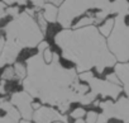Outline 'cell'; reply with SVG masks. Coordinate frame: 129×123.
I'll return each instance as SVG.
<instances>
[{
  "instance_id": "1",
  "label": "cell",
  "mask_w": 129,
  "mask_h": 123,
  "mask_svg": "<svg viewBox=\"0 0 129 123\" xmlns=\"http://www.w3.org/2000/svg\"><path fill=\"white\" fill-rule=\"evenodd\" d=\"M54 43L62 50V56L76 64L77 72L95 69L101 75L118 62L108 48L106 38L96 26L77 29L63 28L54 38Z\"/></svg>"
},
{
  "instance_id": "2",
  "label": "cell",
  "mask_w": 129,
  "mask_h": 123,
  "mask_svg": "<svg viewBox=\"0 0 129 123\" xmlns=\"http://www.w3.org/2000/svg\"><path fill=\"white\" fill-rule=\"evenodd\" d=\"M5 39L15 42L22 48H36L44 38L33 15L22 12L18 17L10 19L4 27Z\"/></svg>"
},
{
  "instance_id": "3",
  "label": "cell",
  "mask_w": 129,
  "mask_h": 123,
  "mask_svg": "<svg viewBox=\"0 0 129 123\" xmlns=\"http://www.w3.org/2000/svg\"><path fill=\"white\" fill-rule=\"evenodd\" d=\"M109 51L115 56L118 62L129 61V26L125 24L123 15H116L111 34L106 38Z\"/></svg>"
},
{
  "instance_id": "4",
  "label": "cell",
  "mask_w": 129,
  "mask_h": 123,
  "mask_svg": "<svg viewBox=\"0 0 129 123\" xmlns=\"http://www.w3.org/2000/svg\"><path fill=\"white\" fill-rule=\"evenodd\" d=\"M90 9H100L99 0H64L58 7L57 22L62 28H71L72 24Z\"/></svg>"
},
{
  "instance_id": "5",
  "label": "cell",
  "mask_w": 129,
  "mask_h": 123,
  "mask_svg": "<svg viewBox=\"0 0 129 123\" xmlns=\"http://www.w3.org/2000/svg\"><path fill=\"white\" fill-rule=\"evenodd\" d=\"M89 85L91 91H94L95 94H98V96H101L104 99H118L123 91L121 85L110 83L106 79H99L96 76L89 81Z\"/></svg>"
},
{
  "instance_id": "6",
  "label": "cell",
  "mask_w": 129,
  "mask_h": 123,
  "mask_svg": "<svg viewBox=\"0 0 129 123\" xmlns=\"http://www.w3.org/2000/svg\"><path fill=\"white\" fill-rule=\"evenodd\" d=\"M10 102L17 107V109L19 110L20 115L23 119H27V120H30L33 119V113H34V109H33V96L23 90V91H17L12 95L10 98Z\"/></svg>"
},
{
  "instance_id": "7",
  "label": "cell",
  "mask_w": 129,
  "mask_h": 123,
  "mask_svg": "<svg viewBox=\"0 0 129 123\" xmlns=\"http://www.w3.org/2000/svg\"><path fill=\"white\" fill-rule=\"evenodd\" d=\"M34 123H54V122H63L67 123V117L62 114L58 109L49 107V105H41L33 113Z\"/></svg>"
},
{
  "instance_id": "8",
  "label": "cell",
  "mask_w": 129,
  "mask_h": 123,
  "mask_svg": "<svg viewBox=\"0 0 129 123\" xmlns=\"http://www.w3.org/2000/svg\"><path fill=\"white\" fill-rule=\"evenodd\" d=\"M113 118H118L124 123L129 122V98L121 96L116 99L113 104Z\"/></svg>"
},
{
  "instance_id": "9",
  "label": "cell",
  "mask_w": 129,
  "mask_h": 123,
  "mask_svg": "<svg viewBox=\"0 0 129 123\" xmlns=\"http://www.w3.org/2000/svg\"><path fill=\"white\" fill-rule=\"evenodd\" d=\"M0 108L5 112V115L0 118V123H19L20 122L22 115L12 102L0 100Z\"/></svg>"
},
{
  "instance_id": "10",
  "label": "cell",
  "mask_w": 129,
  "mask_h": 123,
  "mask_svg": "<svg viewBox=\"0 0 129 123\" xmlns=\"http://www.w3.org/2000/svg\"><path fill=\"white\" fill-rule=\"evenodd\" d=\"M42 14L48 23H56L58 19V7L51 3H46L42 8Z\"/></svg>"
},
{
  "instance_id": "11",
  "label": "cell",
  "mask_w": 129,
  "mask_h": 123,
  "mask_svg": "<svg viewBox=\"0 0 129 123\" xmlns=\"http://www.w3.org/2000/svg\"><path fill=\"white\" fill-rule=\"evenodd\" d=\"M115 19H116V15H110V17H108L103 23H100V24L98 26L99 32H100L105 38H108V37L111 34V32H113V29H114V26H115Z\"/></svg>"
},
{
  "instance_id": "12",
  "label": "cell",
  "mask_w": 129,
  "mask_h": 123,
  "mask_svg": "<svg viewBox=\"0 0 129 123\" xmlns=\"http://www.w3.org/2000/svg\"><path fill=\"white\" fill-rule=\"evenodd\" d=\"M14 71H15V78L18 80H24L28 75V70H27V65L22 64V62H17L14 64Z\"/></svg>"
},
{
  "instance_id": "13",
  "label": "cell",
  "mask_w": 129,
  "mask_h": 123,
  "mask_svg": "<svg viewBox=\"0 0 129 123\" xmlns=\"http://www.w3.org/2000/svg\"><path fill=\"white\" fill-rule=\"evenodd\" d=\"M36 20H37V23H38V26H39V28L42 29V32L44 33L46 31H47V27H48V22L46 20V18L43 17V14H42V12H37L36 13Z\"/></svg>"
},
{
  "instance_id": "14",
  "label": "cell",
  "mask_w": 129,
  "mask_h": 123,
  "mask_svg": "<svg viewBox=\"0 0 129 123\" xmlns=\"http://www.w3.org/2000/svg\"><path fill=\"white\" fill-rule=\"evenodd\" d=\"M86 113H87V112H86L82 107H77V108H75V109H72V110L70 112V117L74 118V119H80V118L86 117Z\"/></svg>"
},
{
  "instance_id": "15",
  "label": "cell",
  "mask_w": 129,
  "mask_h": 123,
  "mask_svg": "<svg viewBox=\"0 0 129 123\" xmlns=\"http://www.w3.org/2000/svg\"><path fill=\"white\" fill-rule=\"evenodd\" d=\"M20 13H22V12H20L19 7H13V5H10V7H8V8L5 9L4 17H10V18L13 19V18L18 17V15H19Z\"/></svg>"
},
{
  "instance_id": "16",
  "label": "cell",
  "mask_w": 129,
  "mask_h": 123,
  "mask_svg": "<svg viewBox=\"0 0 129 123\" xmlns=\"http://www.w3.org/2000/svg\"><path fill=\"white\" fill-rule=\"evenodd\" d=\"M15 78V71H14V66H8L3 74H2V80H13Z\"/></svg>"
},
{
  "instance_id": "17",
  "label": "cell",
  "mask_w": 129,
  "mask_h": 123,
  "mask_svg": "<svg viewBox=\"0 0 129 123\" xmlns=\"http://www.w3.org/2000/svg\"><path fill=\"white\" fill-rule=\"evenodd\" d=\"M95 78V74L91 71V70H86V71H82V72H79V80L80 81H84V83H87Z\"/></svg>"
},
{
  "instance_id": "18",
  "label": "cell",
  "mask_w": 129,
  "mask_h": 123,
  "mask_svg": "<svg viewBox=\"0 0 129 123\" xmlns=\"http://www.w3.org/2000/svg\"><path fill=\"white\" fill-rule=\"evenodd\" d=\"M99 118V113H96L95 110H90L86 113V123H96Z\"/></svg>"
},
{
  "instance_id": "19",
  "label": "cell",
  "mask_w": 129,
  "mask_h": 123,
  "mask_svg": "<svg viewBox=\"0 0 129 123\" xmlns=\"http://www.w3.org/2000/svg\"><path fill=\"white\" fill-rule=\"evenodd\" d=\"M28 2H30L36 9H42L43 5L47 3V0H28Z\"/></svg>"
},
{
  "instance_id": "20",
  "label": "cell",
  "mask_w": 129,
  "mask_h": 123,
  "mask_svg": "<svg viewBox=\"0 0 129 123\" xmlns=\"http://www.w3.org/2000/svg\"><path fill=\"white\" fill-rule=\"evenodd\" d=\"M28 0H3V3H5L7 5H13V4H18V5H25V3Z\"/></svg>"
},
{
  "instance_id": "21",
  "label": "cell",
  "mask_w": 129,
  "mask_h": 123,
  "mask_svg": "<svg viewBox=\"0 0 129 123\" xmlns=\"http://www.w3.org/2000/svg\"><path fill=\"white\" fill-rule=\"evenodd\" d=\"M5 5H7V4H5V3H3V2L0 3V20H2V19H3V17H4V13H5V9H7V8H5Z\"/></svg>"
},
{
  "instance_id": "22",
  "label": "cell",
  "mask_w": 129,
  "mask_h": 123,
  "mask_svg": "<svg viewBox=\"0 0 129 123\" xmlns=\"http://www.w3.org/2000/svg\"><path fill=\"white\" fill-rule=\"evenodd\" d=\"M64 2V0H47V3H51V4H54L57 7H59L62 3Z\"/></svg>"
},
{
  "instance_id": "23",
  "label": "cell",
  "mask_w": 129,
  "mask_h": 123,
  "mask_svg": "<svg viewBox=\"0 0 129 123\" xmlns=\"http://www.w3.org/2000/svg\"><path fill=\"white\" fill-rule=\"evenodd\" d=\"M4 44H5V38L3 36H0V53H2V51H3Z\"/></svg>"
},
{
  "instance_id": "24",
  "label": "cell",
  "mask_w": 129,
  "mask_h": 123,
  "mask_svg": "<svg viewBox=\"0 0 129 123\" xmlns=\"http://www.w3.org/2000/svg\"><path fill=\"white\" fill-rule=\"evenodd\" d=\"M5 93V88H4V80L3 83H0V94H4Z\"/></svg>"
},
{
  "instance_id": "25",
  "label": "cell",
  "mask_w": 129,
  "mask_h": 123,
  "mask_svg": "<svg viewBox=\"0 0 129 123\" xmlns=\"http://www.w3.org/2000/svg\"><path fill=\"white\" fill-rule=\"evenodd\" d=\"M74 123H86V120H84L82 118H80V119H75Z\"/></svg>"
},
{
  "instance_id": "26",
  "label": "cell",
  "mask_w": 129,
  "mask_h": 123,
  "mask_svg": "<svg viewBox=\"0 0 129 123\" xmlns=\"http://www.w3.org/2000/svg\"><path fill=\"white\" fill-rule=\"evenodd\" d=\"M19 123H30V120H27V119H23V120H20Z\"/></svg>"
},
{
  "instance_id": "27",
  "label": "cell",
  "mask_w": 129,
  "mask_h": 123,
  "mask_svg": "<svg viewBox=\"0 0 129 123\" xmlns=\"http://www.w3.org/2000/svg\"><path fill=\"white\" fill-rule=\"evenodd\" d=\"M54 123H63V122H54Z\"/></svg>"
},
{
  "instance_id": "28",
  "label": "cell",
  "mask_w": 129,
  "mask_h": 123,
  "mask_svg": "<svg viewBox=\"0 0 129 123\" xmlns=\"http://www.w3.org/2000/svg\"><path fill=\"white\" fill-rule=\"evenodd\" d=\"M126 123H129V122H126Z\"/></svg>"
}]
</instances>
